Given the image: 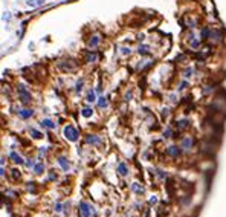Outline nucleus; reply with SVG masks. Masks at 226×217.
Returning <instances> with one entry per match:
<instances>
[{
  "label": "nucleus",
  "mask_w": 226,
  "mask_h": 217,
  "mask_svg": "<svg viewBox=\"0 0 226 217\" xmlns=\"http://www.w3.org/2000/svg\"><path fill=\"white\" fill-rule=\"evenodd\" d=\"M58 164H60V167H61L64 171H67V170H69V162H67V159H64V158H60V159H58Z\"/></svg>",
  "instance_id": "9d476101"
},
{
  "label": "nucleus",
  "mask_w": 226,
  "mask_h": 217,
  "mask_svg": "<svg viewBox=\"0 0 226 217\" xmlns=\"http://www.w3.org/2000/svg\"><path fill=\"white\" fill-rule=\"evenodd\" d=\"M60 69H61L63 72H72V70L75 69V64L71 63V61H61V63H60Z\"/></svg>",
  "instance_id": "20e7f679"
},
{
  "label": "nucleus",
  "mask_w": 226,
  "mask_h": 217,
  "mask_svg": "<svg viewBox=\"0 0 226 217\" xmlns=\"http://www.w3.org/2000/svg\"><path fill=\"white\" fill-rule=\"evenodd\" d=\"M81 115H83L84 118H90V116L93 115V112H92V109H90V107H84L83 110H81Z\"/></svg>",
  "instance_id": "4468645a"
},
{
  "label": "nucleus",
  "mask_w": 226,
  "mask_h": 217,
  "mask_svg": "<svg viewBox=\"0 0 226 217\" xmlns=\"http://www.w3.org/2000/svg\"><path fill=\"white\" fill-rule=\"evenodd\" d=\"M24 3L29 8H38V6H43L46 3V0H24Z\"/></svg>",
  "instance_id": "39448f33"
},
{
  "label": "nucleus",
  "mask_w": 226,
  "mask_h": 217,
  "mask_svg": "<svg viewBox=\"0 0 226 217\" xmlns=\"http://www.w3.org/2000/svg\"><path fill=\"white\" fill-rule=\"evenodd\" d=\"M18 93H20V100H22L24 104H29L31 101H32V96H31V93L28 92L26 87L20 86V87H18Z\"/></svg>",
  "instance_id": "f03ea898"
},
{
  "label": "nucleus",
  "mask_w": 226,
  "mask_h": 217,
  "mask_svg": "<svg viewBox=\"0 0 226 217\" xmlns=\"http://www.w3.org/2000/svg\"><path fill=\"white\" fill-rule=\"evenodd\" d=\"M0 176H3V168H2V165H0Z\"/></svg>",
  "instance_id": "72a5a7b5"
},
{
  "label": "nucleus",
  "mask_w": 226,
  "mask_h": 217,
  "mask_svg": "<svg viewBox=\"0 0 226 217\" xmlns=\"http://www.w3.org/2000/svg\"><path fill=\"white\" fill-rule=\"evenodd\" d=\"M177 127H179V128H185V127H188V121H187V119H182V121H179V122H177Z\"/></svg>",
  "instance_id": "b1692460"
},
{
  "label": "nucleus",
  "mask_w": 226,
  "mask_h": 217,
  "mask_svg": "<svg viewBox=\"0 0 226 217\" xmlns=\"http://www.w3.org/2000/svg\"><path fill=\"white\" fill-rule=\"evenodd\" d=\"M80 214H81V217H90V214H92L90 205L86 203V202H81V205H80Z\"/></svg>",
  "instance_id": "7ed1b4c3"
},
{
  "label": "nucleus",
  "mask_w": 226,
  "mask_h": 217,
  "mask_svg": "<svg viewBox=\"0 0 226 217\" xmlns=\"http://www.w3.org/2000/svg\"><path fill=\"white\" fill-rule=\"evenodd\" d=\"M41 126L46 127V128H55V124H54L50 119H45V121L41 122Z\"/></svg>",
  "instance_id": "f3484780"
},
{
  "label": "nucleus",
  "mask_w": 226,
  "mask_h": 217,
  "mask_svg": "<svg viewBox=\"0 0 226 217\" xmlns=\"http://www.w3.org/2000/svg\"><path fill=\"white\" fill-rule=\"evenodd\" d=\"M18 115H20V118H23V119H28V118H31V116L34 115V112H32L31 109H22V110L18 112Z\"/></svg>",
  "instance_id": "423d86ee"
},
{
  "label": "nucleus",
  "mask_w": 226,
  "mask_h": 217,
  "mask_svg": "<svg viewBox=\"0 0 226 217\" xmlns=\"http://www.w3.org/2000/svg\"><path fill=\"white\" fill-rule=\"evenodd\" d=\"M148 52H150V47H148V46H141V47H139V54H141V55H147Z\"/></svg>",
  "instance_id": "6ab92c4d"
},
{
  "label": "nucleus",
  "mask_w": 226,
  "mask_h": 217,
  "mask_svg": "<svg viewBox=\"0 0 226 217\" xmlns=\"http://www.w3.org/2000/svg\"><path fill=\"white\" fill-rule=\"evenodd\" d=\"M9 158H11V159L14 160L15 164H23V159H22V158H20V156H18V155H17L15 151H11V155H9Z\"/></svg>",
  "instance_id": "f8f14e48"
},
{
  "label": "nucleus",
  "mask_w": 226,
  "mask_h": 217,
  "mask_svg": "<svg viewBox=\"0 0 226 217\" xmlns=\"http://www.w3.org/2000/svg\"><path fill=\"white\" fill-rule=\"evenodd\" d=\"M168 155L173 156V158H177L179 155H180V150H179L177 147H174V145H173V147H168Z\"/></svg>",
  "instance_id": "6e6552de"
},
{
  "label": "nucleus",
  "mask_w": 226,
  "mask_h": 217,
  "mask_svg": "<svg viewBox=\"0 0 226 217\" xmlns=\"http://www.w3.org/2000/svg\"><path fill=\"white\" fill-rule=\"evenodd\" d=\"M96 92H98V93H101V92H102V87H101V86H98V87H96Z\"/></svg>",
  "instance_id": "473e14b6"
},
{
  "label": "nucleus",
  "mask_w": 226,
  "mask_h": 217,
  "mask_svg": "<svg viewBox=\"0 0 226 217\" xmlns=\"http://www.w3.org/2000/svg\"><path fill=\"white\" fill-rule=\"evenodd\" d=\"M64 136L67 138L69 141L72 142H75V141H78V138H80V133H78V130L75 128L73 126H67L64 128Z\"/></svg>",
  "instance_id": "f257e3e1"
},
{
  "label": "nucleus",
  "mask_w": 226,
  "mask_h": 217,
  "mask_svg": "<svg viewBox=\"0 0 226 217\" xmlns=\"http://www.w3.org/2000/svg\"><path fill=\"white\" fill-rule=\"evenodd\" d=\"M34 171H35L37 174L43 173V171H45V165H43L41 162H38V164H35V165H34Z\"/></svg>",
  "instance_id": "2eb2a0df"
},
{
  "label": "nucleus",
  "mask_w": 226,
  "mask_h": 217,
  "mask_svg": "<svg viewBox=\"0 0 226 217\" xmlns=\"http://www.w3.org/2000/svg\"><path fill=\"white\" fill-rule=\"evenodd\" d=\"M86 144H99V138L95 136V135H90V136L86 138Z\"/></svg>",
  "instance_id": "0eeeda50"
},
{
  "label": "nucleus",
  "mask_w": 226,
  "mask_h": 217,
  "mask_svg": "<svg viewBox=\"0 0 226 217\" xmlns=\"http://www.w3.org/2000/svg\"><path fill=\"white\" fill-rule=\"evenodd\" d=\"M200 37H202V40H205V38H208V37H209V29H208V28H205V29H202V32H200Z\"/></svg>",
  "instance_id": "412c9836"
},
{
  "label": "nucleus",
  "mask_w": 226,
  "mask_h": 217,
  "mask_svg": "<svg viewBox=\"0 0 226 217\" xmlns=\"http://www.w3.org/2000/svg\"><path fill=\"white\" fill-rule=\"evenodd\" d=\"M57 211H58V213L60 211H63V205H60L58 203V205H57Z\"/></svg>",
  "instance_id": "7c9ffc66"
},
{
  "label": "nucleus",
  "mask_w": 226,
  "mask_h": 217,
  "mask_svg": "<svg viewBox=\"0 0 226 217\" xmlns=\"http://www.w3.org/2000/svg\"><path fill=\"white\" fill-rule=\"evenodd\" d=\"M131 190H133L134 193H139V194H142L144 193V188L142 187H139V183H133V185H131Z\"/></svg>",
  "instance_id": "dca6fc26"
},
{
  "label": "nucleus",
  "mask_w": 226,
  "mask_h": 217,
  "mask_svg": "<svg viewBox=\"0 0 226 217\" xmlns=\"http://www.w3.org/2000/svg\"><path fill=\"white\" fill-rule=\"evenodd\" d=\"M2 19H3V20H5V22H8V20H9V19H11V14H9V12H5V14H3V17H2Z\"/></svg>",
  "instance_id": "393cba45"
},
{
  "label": "nucleus",
  "mask_w": 226,
  "mask_h": 217,
  "mask_svg": "<svg viewBox=\"0 0 226 217\" xmlns=\"http://www.w3.org/2000/svg\"><path fill=\"white\" fill-rule=\"evenodd\" d=\"M26 165H28V167H32V165H34V162H32V160H28V162H26Z\"/></svg>",
  "instance_id": "2f4dec72"
},
{
  "label": "nucleus",
  "mask_w": 226,
  "mask_h": 217,
  "mask_svg": "<svg viewBox=\"0 0 226 217\" xmlns=\"http://www.w3.org/2000/svg\"><path fill=\"white\" fill-rule=\"evenodd\" d=\"M12 176H14V179H20V173L17 171V170H12Z\"/></svg>",
  "instance_id": "a878e982"
},
{
  "label": "nucleus",
  "mask_w": 226,
  "mask_h": 217,
  "mask_svg": "<svg viewBox=\"0 0 226 217\" xmlns=\"http://www.w3.org/2000/svg\"><path fill=\"white\" fill-rule=\"evenodd\" d=\"M31 135H32V138H35V139H40V138H43V135H41L40 132L34 130V128H31Z\"/></svg>",
  "instance_id": "4be33fe9"
},
{
  "label": "nucleus",
  "mask_w": 226,
  "mask_h": 217,
  "mask_svg": "<svg viewBox=\"0 0 226 217\" xmlns=\"http://www.w3.org/2000/svg\"><path fill=\"white\" fill-rule=\"evenodd\" d=\"M118 173L121 176H127L129 174V168H127V165L125 164H119L118 165Z\"/></svg>",
  "instance_id": "1a4fd4ad"
},
{
  "label": "nucleus",
  "mask_w": 226,
  "mask_h": 217,
  "mask_svg": "<svg viewBox=\"0 0 226 217\" xmlns=\"http://www.w3.org/2000/svg\"><path fill=\"white\" fill-rule=\"evenodd\" d=\"M87 101H89V103H93V101H95V92H89V93H87Z\"/></svg>",
  "instance_id": "5701e85b"
},
{
  "label": "nucleus",
  "mask_w": 226,
  "mask_h": 217,
  "mask_svg": "<svg viewBox=\"0 0 226 217\" xmlns=\"http://www.w3.org/2000/svg\"><path fill=\"white\" fill-rule=\"evenodd\" d=\"M170 135H173L171 130H167V132H165V138H170Z\"/></svg>",
  "instance_id": "c756f323"
},
{
  "label": "nucleus",
  "mask_w": 226,
  "mask_h": 217,
  "mask_svg": "<svg viewBox=\"0 0 226 217\" xmlns=\"http://www.w3.org/2000/svg\"><path fill=\"white\" fill-rule=\"evenodd\" d=\"M191 73H192V70H191V69H187V70H185V77H187V78H190Z\"/></svg>",
  "instance_id": "cd10ccee"
},
{
  "label": "nucleus",
  "mask_w": 226,
  "mask_h": 217,
  "mask_svg": "<svg viewBox=\"0 0 226 217\" xmlns=\"http://www.w3.org/2000/svg\"><path fill=\"white\" fill-rule=\"evenodd\" d=\"M98 107H101V109H102V107H107V100H106L104 96L99 98V101H98Z\"/></svg>",
  "instance_id": "aec40b11"
},
{
  "label": "nucleus",
  "mask_w": 226,
  "mask_h": 217,
  "mask_svg": "<svg viewBox=\"0 0 226 217\" xmlns=\"http://www.w3.org/2000/svg\"><path fill=\"white\" fill-rule=\"evenodd\" d=\"M192 144H194V141H192L191 138H185L183 142H182V147H183V149H191Z\"/></svg>",
  "instance_id": "9b49d317"
},
{
  "label": "nucleus",
  "mask_w": 226,
  "mask_h": 217,
  "mask_svg": "<svg viewBox=\"0 0 226 217\" xmlns=\"http://www.w3.org/2000/svg\"><path fill=\"white\" fill-rule=\"evenodd\" d=\"M122 54H124V55H127V54H130V49H127V47H124V49H122Z\"/></svg>",
  "instance_id": "c85d7f7f"
},
{
  "label": "nucleus",
  "mask_w": 226,
  "mask_h": 217,
  "mask_svg": "<svg viewBox=\"0 0 226 217\" xmlns=\"http://www.w3.org/2000/svg\"><path fill=\"white\" fill-rule=\"evenodd\" d=\"M98 45H99V37H98V35H93V37L89 40V46H90V47H95V46H98Z\"/></svg>",
  "instance_id": "ddd939ff"
},
{
  "label": "nucleus",
  "mask_w": 226,
  "mask_h": 217,
  "mask_svg": "<svg viewBox=\"0 0 226 217\" xmlns=\"http://www.w3.org/2000/svg\"><path fill=\"white\" fill-rule=\"evenodd\" d=\"M86 60H87L89 63H93L95 60H98V54H87V55H86Z\"/></svg>",
  "instance_id": "a211bd4d"
},
{
  "label": "nucleus",
  "mask_w": 226,
  "mask_h": 217,
  "mask_svg": "<svg viewBox=\"0 0 226 217\" xmlns=\"http://www.w3.org/2000/svg\"><path fill=\"white\" fill-rule=\"evenodd\" d=\"M81 87H83V80L78 81V84H76V92H81Z\"/></svg>",
  "instance_id": "bb28decb"
}]
</instances>
